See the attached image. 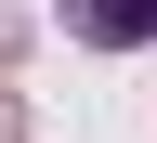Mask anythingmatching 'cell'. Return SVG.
I'll list each match as a JSON object with an SVG mask.
<instances>
[{
	"label": "cell",
	"mask_w": 157,
	"mask_h": 143,
	"mask_svg": "<svg viewBox=\"0 0 157 143\" xmlns=\"http://www.w3.org/2000/svg\"><path fill=\"white\" fill-rule=\"evenodd\" d=\"M78 52H157V0H52Z\"/></svg>",
	"instance_id": "obj_1"
},
{
	"label": "cell",
	"mask_w": 157,
	"mask_h": 143,
	"mask_svg": "<svg viewBox=\"0 0 157 143\" xmlns=\"http://www.w3.org/2000/svg\"><path fill=\"white\" fill-rule=\"evenodd\" d=\"M0 143H26V104H13V91H0Z\"/></svg>",
	"instance_id": "obj_2"
}]
</instances>
